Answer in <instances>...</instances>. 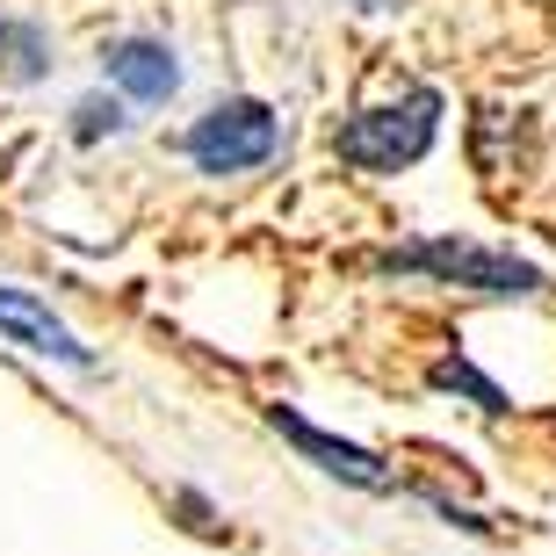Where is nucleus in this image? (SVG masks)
Returning <instances> with one entry per match:
<instances>
[{
	"instance_id": "1",
	"label": "nucleus",
	"mask_w": 556,
	"mask_h": 556,
	"mask_svg": "<svg viewBox=\"0 0 556 556\" xmlns=\"http://www.w3.org/2000/svg\"><path fill=\"white\" fill-rule=\"evenodd\" d=\"M441 138V94L433 87H413L405 102L391 109H362L340 124V160L362 166V174H397V166H413L433 152Z\"/></svg>"
},
{
	"instance_id": "2",
	"label": "nucleus",
	"mask_w": 556,
	"mask_h": 556,
	"mask_svg": "<svg viewBox=\"0 0 556 556\" xmlns=\"http://www.w3.org/2000/svg\"><path fill=\"white\" fill-rule=\"evenodd\" d=\"M376 268H383V275H433V282L477 289V296H535V289H542V268H535V261L470 247V239H419V247L383 253Z\"/></svg>"
},
{
	"instance_id": "3",
	"label": "nucleus",
	"mask_w": 556,
	"mask_h": 556,
	"mask_svg": "<svg viewBox=\"0 0 556 556\" xmlns=\"http://www.w3.org/2000/svg\"><path fill=\"white\" fill-rule=\"evenodd\" d=\"M275 109L268 102H217L210 116H195V130H188V160L203 166V174H247V166L275 160Z\"/></svg>"
},
{
	"instance_id": "4",
	"label": "nucleus",
	"mask_w": 556,
	"mask_h": 556,
	"mask_svg": "<svg viewBox=\"0 0 556 556\" xmlns=\"http://www.w3.org/2000/svg\"><path fill=\"white\" fill-rule=\"evenodd\" d=\"M0 332H8V340H22L29 354H51V362H73V369H94V354L73 340V326H65L43 296H29V289H8V282H0Z\"/></svg>"
},
{
	"instance_id": "5",
	"label": "nucleus",
	"mask_w": 556,
	"mask_h": 556,
	"mask_svg": "<svg viewBox=\"0 0 556 556\" xmlns=\"http://www.w3.org/2000/svg\"><path fill=\"white\" fill-rule=\"evenodd\" d=\"M275 433H289V441H296V448H304L311 463H318V470L348 477V484H362V492H391V484H397V477L383 470V463H376L369 448H354V441H340V433H318L311 419L289 413V405H275Z\"/></svg>"
},
{
	"instance_id": "6",
	"label": "nucleus",
	"mask_w": 556,
	"mask_h": 556,
	"mask_svg": "<svg viewBox=\"0 0 556 556\" xmlns=\"http://www.w3.org/2000/svg\"><path fill=\"white\" fill-rule=\"evenodd\" d=\"M102 65H109V80L124 87V94H138V102H166V94L181 87V65H174V51H166V43H152V37L109 43Z\"/></svg>"
},
{
	"instance_id": "7",
	"label": "nucleus",
	"mask_w": 556,
	"mask_h": 556,
	"mask_svg": "<svg viewBox=\"0 0 556 556\" xmlns=\"http://www.w3.org/2000/svg\"><path fill=\"white\" fill-rule=\"evenodd\" d=\"M0 65H8V80H22V87L51 73V51H43L37 22H0Z\"/></svg>"
},
{
	"instance_id": "8",
	"label": "nucleus",
	"mask_w": 556,
	"mask_h": 556,
	"mask_svg": "<svg viewBox=\"0 0 556 556\" xmlns=\"http://www.w3.org/2000/svg\"><path fill=\"white\" fill-rule=\"evenodd\" d=\"M433 391H463V397H477L484 413H506V391H498V383H484L470 362H441V369H433Z\"/></svg>"
},
{
	"instance_id": "9",
	"label": "nucleus",
	"mask_w": 556,
	"mask_h": 556,
	"mask_svg": "<svg viewBox=\"0 0 556 556\" xmlns=\"http://www.w3.org/2000/svg\"><path fill=\"white\" fill-rule=\"evenodd\" d=\"M109 130H124V109L109 102V94H87V102L73 109V138L94 144V138H109Z\"/></svg>"
},
{
	"instance_id": "10",
	"label": "nucleus",
	"mask_w": 556,
	"mask_h": 556,
	"mask_svg": "<svg viewBox=\"0 0 556 556\" xmlns=\"http://www.w3.org/2000/svg\"><path fill=\"white\" fill-rule=\"evenodd\" d=\"M362 8H397V0H362Z\"/></svg>"
}]
</instances>
